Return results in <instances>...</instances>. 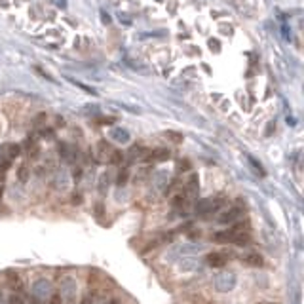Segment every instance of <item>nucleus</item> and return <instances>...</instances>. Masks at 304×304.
Instances as JSON below:
<instances>
[{
  "label": "nucleus",
  "mask_w": 304,
  "mask_h": 304,
  "mask_svg": "<svg viewBox=\"0 0 304 304\" xmlns=\"http://www.w3.org/2000/svg\"><path fill=\"white\" fill-rule=\"evenodd\" d=\"M17 177H19L21 182H27L29 181V166H27V163H23V166L17 169Z\"/></svg>",
  "instance_id": "19"
},
{
  "label": "nucleus",
  "mask_w": 304,
  "mask_h": 304,
  "mask_svg": "<svg viewBox=\"0 0 304 304\" xmlns=\"http://www.w3.org/2000/svg\"><path fill=\"white\" fill-rule=\"evenodd\" d=\"M243 215V209L240 207V205H234V207H230L228 211H224L223 215L219 217V223H223V224H232V223H236L238 219Z\"/></svg>",
  "instance_id": "7"
},
{
  "label": "nucleus",
  "mask_w": 304,
  "mask_h": 304,
  "mask_svg": "<svg viewBox=\"0 0 304 304\" xmlns=\"http://www.w3.org/2000/svg\"><path fill=\"white\" fill-rule=\"evenodd\" d=\"M2 186H4V173L0 171V189H2Z\"/></svg>",
  "instance_id": "32"
},
{
  "label": "nucleus",
  "mask_w": 304,
  "mask_h": 304,
  "mask_svg": "<svg viewBox=\"0 0 304 304\" xmlns=\"http://www.w3.org/2000/svg\"><path fill=\"white\" fill-rule=\"evenodd\" d=\"M236 284H238L236 274L230 270L219 272L215 276V279H213V287H215V291H219V293H230V291L236 287Z\"/></svg>",
  "instance_id": "2"
},
{
  "label": "nucleus",
  "mask_w": 304,
  "mask_h": 304,
  "mask_svg": "<svg viewBox=\"0 0 304 304\" xmlns=\"http://www.w3.org/2000/svg\"><path fill=\"white\" fill-rule=\"evenodd\" d=\"M198 189H200L198 175H190L189 181H186V186H184V194H186V198H189V200H192V198L198 194Z\"/></svg>",
  "instance_id": "12"
},
{
  "label": "nucleus",
  "mask_w": 304,
  "mask_h": 304,
  "mask_svg": "<svg viewBox=\"0 0 304 304\" xmlns=\"http://www.w3.org/2000/svg\"><path fill=\"white\" fill-rule=\"evenodd\" d=\"M242 263L247 264V266H253V268H261L264 264V259L261 253H247L242 257Z\"/></svg>",
  "instance_id": "11"
},
{
  "label": "nucleus",
  "mask_w": 304,
  "mask_h": 304,
  "mask_svg": "<svg viewBox=\"0 0 304 304\" xmlns=\"http://www.w3.org/2000/svg\"><path fill=\"white\" fill-rule=\"evenodd\" d=\"M0 196H2V189H0Z\"/></svg>",
  "instance_id": "36"
},
{
  "label": "nucleus",
  "mask_w": 304,
  "mask_h": 304,
  "mask_svg": "<svg viewBox=\"0 0 304 304\" xmlns=\"http://www.w3.org/2000/svg\"><path fill=\"white\" fill-rule=\"evenodd\" d=\"M108 162L114 163V166H118V163L124 162V154H122V150H112L110 156H108Z\"/></svg>",
  "instance_id": "17"
},
{
  "label": "nucleus",
  "mask_w": 304,
  "mask_h": 304,
  "mask_svg": "<svg viewBox=\"0 0 304 304\" xmlns=\"http://www.w3.org/2000/svg\"><path fill=\"white\" fill-rule=\"evenodd\" d=\"M257 304H277V302H257Z\"/></svg>",
  "instance_id": "35"
},
{
  "label": "nucleus",
  "mask_w": 304,
  "mask_h": 304,
  "mask_svg": "<svg viewBox=\"0 0 304 304\" xmlns=\"http://www.w3.org/2000/svg\"><path fill=\"white\" fill-rule=\"evenodd\" d=\"M8 304H23V298L19 297V293H14L8 300Z\"/></svg>",
  "instance_id": "24"
},
{
  "label": "nucleus",
  "mask_w": 304,
  "mask_h": 304,
  "mask_svg": "<svg viewBox=\"0 0 304 304\" xmlns=\"http://www.w3.org/2000/svg\"><path fill=\"white\" fill-rule=\"evenodd\" d=\"M107 189H108V175L105 173V175H101V181H99V190H101L103 194L107 192Z\"/></svg>",
  "instance_id": "21"
},
{
  "label": "nucleus",
  "mask_w": 304,
  "mask_h": 304,
  "mask_svg": "<svg viewBox=\"0 0 304 304\" xmlns=\"http://www.w3.org/2000/svg\"><path fill=\"white\" fill-rule=\"evenodd\" d=\"M194 266H196V264L192 263V261H189V259H186V261H184V263H181V270H182V272L194 270Z\"/></svg>",
  "instance_id": "23"
},
{
  "label": "nucleus",
  "mask_w": 304,
  "mask_h": 304,
  "mask_svg": "<svg viewBox=\"0 0 304 304\" xmlns=\"http://www.w3.org/2000/svg\"><path fill=\"white\" fill-rule=\"evenodd\" d=\"M247 160H249V166H251L253 169H255V173H257V175H261V177L266 175V171L263 169V166H261V163H259L257 160H255V158H251V156H249Z\"/></svg>",
  "instance_id": "18"
},
{
  "label": "nucleus",
  "mask_w": 304,
  "mask_h": 304,
  "mask_svg": "<svg viewBox=\"0 0 304 304\" xmlns=\"http://www.w3.org/2000/svg\"><path fill=\"white\" fill-rule=\"evenodd\" d=\"M44 120H46V114H38L36 116V120H34V124H42Z\"/></svg>",
  "instance_id": "28"
},
{
  "label": "nucleus",
  "mask_w": 304,
  "mask_h": 304,
  "mask_svg": "<svg viewBox=\"0 0 304 304\" xmlns=\"http://www.w3.org/2000/svg\"><path fill=\"white\" fill-rule=\"evenodd\" d=\"M232 243H236V245H249L251 243V234L249 230H234L232 228Z\"/></svg>",
  "instance_id": "10"
},
{
  "label": "nucleus",
  "mask_w": 304,
  "mask_h": 304,
  "mask_svg": "<svg viewBox=\"0 0 304 304\" xmlns=\"http://www.w3.org/2000/svg\"><path fill=\"white\" fill-rule=\"evenodd\" d=\"M128 177H129V171L126 168L122 169L120 173H118V179H116V184H118V186H122V184H126V182H128Z\"/></svg>",
  "instance_id": "20"
},
{
  "label": "nucleus",
  "mask_w": 304,
  "mask_h": 304,
  "mask_svg": "<svg viewBox=\"0 0 304 304\" xmlns=\"http://www.w3.org/2000/svg\"><path fill=\"white\" fill-rule=\"evenodd\" d=\"M21 152L19 145H2L0 147V160H14Z\"/></svg>",
  "instance_id": "9"
},
{
  "label": "nucleus",
  "mask_w": 304,
  "mask_h": 304,
  "mask_svg": "<svg viewBox=\"0 0 304 304\" xmlns=\"http://www.w3.org/2000/svg\"><path fill=\"white\" fill-rule=\"evenodd\" d=\"M6 282H8V285H10L15 293H19V295L25 291V282H23L21 274H17V272H14V270L6 272Z\"/></svg>",
  "instance_id": "6"
},
{
  "label": "nucleus",
  "mask_w": 304,
  "mask_h": 304,
  "mask_svg": "<svg viewBox=\"0 0 304 304\" xmlns=\"http://www.w3.org/2000/svg\"><path fill=\"white\" fill-rule=\"evenodd\" d=\"M189 168H190V163L186 162V160H181V162L177 163V169H179V171H186Z\"/></svg>",
  "instance_id": "25"
},
{
  "label": "nucleus",
  "mask_w": 304,
  "mask_h": 304,
  "mask_svg": "<svg viewBox=\"0 0 304 304\" xmlns=\"http://www.w3.org/2000/svg\"><path fill=\"white\" fill-rule=\"evenodd\" d=\"M209 46H211V48H215V50H219V48H221L219 44H217V42H213V40L209 42Z\"/></svg>",
  "instance_id": "33"
},
{
  "label": "nucleus",
  "mask_w": 304,
  "mask_h": 304,
  "mask_svg": "<svg viewBox=\"0 0 304 304\" xmlns=\"http://www.w3.org/2000/svg\"><path fill=\"white\" fill-rule=\"evenodd\" d=\"M40 135H42V137H48V139H50V137H54V131H52V129H46V128H44V129L40 131Z\"/></svg>",
  "instance_id": "27"
},
{
  "label": "nucleus",
  "mask_w": 304,
  "mask_h": 304,
  "mask_svg": "<svg viewBox=\"0 0 304 304\" xmlns=\"http://www.w3.org/2000/svg\"><path fill=\"white\" fill-rule=\"evenodd\" d=\"M27 304H42V302H40V300H38V298H34V297H33V298H31V300H29Z\"/></svg>",
  "instance_id": "31"
},
{
  "label": "nucleus",
  "mask_w": 304,
  "mask_h": 304,
  "mask_svg": "<svg viewBox=\"0 0 304 304\" xmlns=\"http://www.w3.org/2000/svg\"><path fill=\"white\" fill-rule=\"evenodd\" d=\"M80 175H82V169H75V179H76V181L80 179Z\"/></svg>",
  "instance_id": "30"
},
{
  "label": "nucleus",
  "mask_w": 304,
  "mask_h": 304,
  "mask_svg": "<svg viewBox=\"0 0 304 304\" xmlns=\"http://www.w3.org/2000/svg\"><path fill=\"white\" fill-rule=\"evenodd\" d=\"M76 293H78V285L76 279H73L71 276H65L59 284V297L63 304H75Z\"/></svg>",
  "instance_id": "1"
},
{
  "label": "nucleus",
  "mask_w": 304,
  "mask_h": 304,
  "mask_svg": "<svg viewBox=\"0 0 304 304\" xmlns=\"http://www.w3.org/2000/svg\"><path fill=\"white\" fill-rule=\"evenodd\" d=\"M166 137H169V139H173V141H177V143L182 141L181 135H177V133H171V131H168V133H166Z\"/></svg>",
  "instance_id": "26"
},
{
  "label": "nucleus",
  "mask_w": 304,
  "mask_h": 304,
  "mask_svg": "<svg viewBox=\"0 0 304 304\" xmlns=\"http://www.w3.org/2000/svg\"><path fill=\"white\" fill-rule=\"evenodd\" d=\"M59 154L65 158V160H68V162H73L76 156V150L73 149V147H68L67 143H61L59 145Z\"/></svg>",
  "instance_id": "13"
},
{
  "label": "nucleus",
  "mask_w": 304,
  "mask_h": 304,
  "mask_svg": "<svg viewBox=\"0 0 304 304\" xmlns=\"http://www.w3.org/2000/svg\"><path fill=\"white\" fill-rule=\"evenodd\" d=\"M31 295L34 298H38L40 302L44 300H50V297L54 295V287H52V282L46 279V277H38L34 279L33 285H31Z\"/></svg>",
  "instance_id": "3"
},
{
  "label": "nucleus",
  "mask_w": 304,
  "mask_h": 304,
  "mask_svg": "<svg viewBox=\"0 0 304 304\" xmlns=\"http://www.w3.org/2000/svg\"><path fill=\"white\" fill-rule=\"evenodd\" d=\"M213 240H215L217 243H232V228L213 234Z\"/></svg>",
  "instance_id": "14"
},
{
  "label": "nucleus",
  "mask_w": 304,
  "mask_h": 304,
  "mask_svg": "<svg viewBox=\"0 0 304 304\" xmlns=\"http://www.w3.org/2000/svg\"><path fill=\"white\" fill-rule=\"evenodd\" d=\"M230 253L226 251H215V253H209L207 257H205V263L209 264L211 268H223L224 264L230 261Z\"/></svg>",
  "instance_id": "5"
},
{
  "label": "nucleus",
  "mask_w": 304,
  "mask_h": 304,
  "mask_svg": "<svg viewBox=\"0 0 304 304\" xmlns=\"http://www.w3.org/2000/svg\"><path fill=\"white\" fill-rule=\"evenodd\" d=\"M169 156H171V152H169L168 149H156L152 150V152H149V154L143 158V162H149V163H156V162H166V160H169Z\"/></svg>",
  "instance_id": "8"
},
{
  "label": "nucleus",
  "mask_w": 304,
  "mask_h": 304,
  "mask_svg": "<svg viewBox=\"0 0 304 304\" xmlns=\"http://www.w3.org/2000/svg\"><path fill=\"white\" fill-rule=\"evenodd\" d=\"M99 124H112V118H99Z\"/></svg>",
  "instance_id": "29"
},
{
  "label": "nucleus",
  "mask_w": 304,
  "mask_h": 304,
  "mask_svg": "<svg viewBox=\"0 0 304 304\" xmlns=\"http://www.w3.org/2000/svg\"><path fill=\"white\" fill-rule=\"evenodd\" d=\"M147 156V150H145V147H141V145H135V147H131V150H129V158L131 160H143Z\"/></svg>",
  "instance_id": "15"
},
{
  "label": "nucleus",
  "mask_w": 304,
  "mask_h": 304,
  "mask_svg": "<svg viewBox=\"0 0 304 304\" xmlns=\"http://www.w3.org/2000/svg\"><path fill=\"white\" fill-rule=\"evenodd\" d=\"M224 205L223 198H205V200H200L196 203V213L198 215H209V213H215Z\"/></svg>",
  "instance_id": "4"
},
{
  "label": "nucleus",
  "mask_w": 304,
  "mask_h": 304,
  "mask_svg": "<svg viewBox=\"0 0 304 304\" xmlns=\"http://www.w3.org/2000/svg\"><path fill=\"white\" fill-rule=\"evenodd\" d=\"M2 300H4V297H2V291H0V304H2Z\"/></svg>",
  "instance_id": "34"
},
{
  "label": "nucleus",
  "mask_w": 304,
  "mask_h": 304,
  "mask_svg": "<svg viewBox=\"0 0 304 304\" xmlns=\"http://www.w3.org/2000/svg\"><path fill=\"white\" fill-rule=\"evenodd\" d=\"M110 152H112V149H110V145L108 143H105V141H101L99 143V160H107L108 162V156H110Z\"/></svg>",
  "instance_id": "16"
},
{
  "label": "nucleus",
  "mask_w": 304,
  "mask_h": 304,
  "mask_svg": "<svg viewBox=\"0 0 304 304\" xmlns=\"http://www.w3.org/2000/svg\"><path fill=\"white\" fill-rule=\"evenodd\" d=\"M68 80L73 82V84H75V86H78V88H80V89H84V91H88V93H91V95H95V93H97V91H95V89L88 88V86H84V84H82V82H76V80H73V78H68Z\"/></svg>",
  "instance_id": "22"
}]
</instances>
